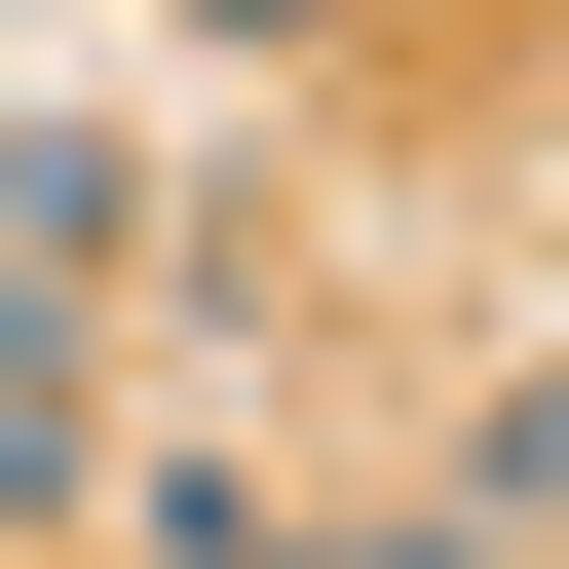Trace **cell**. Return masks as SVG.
<instances>
[{
  "instance_id": "3957f363",
  "label": "cell",
  "mask_w": 569,
  "mask_h": 569,
  "mask_svg": "<svg viewBox=\"0 0 569 569\" xmlns=\"http://www.w3.org/2000/svg\"><path fill=\"white\" fill-rule=\"evenodd\" d=\"M190 39H305V0H190Z\"/></svg>"
},
{
  "instance_id": "7a4b0ae2",
  "label": "cell",
  "mask_w": 569,
  "mask_h": 569,
  "mask_svg": "<svg viewBox=\"0 0 569 569\" xmlns=\"http://www.w3.org/2000/svg\"><path fill=\"white\" fill-rule=\"evenodd\" d=\"M0 493H77V305L0 266Z\"/></svg>"
},
{
  "instance_id": "6da1fadb",
  "label": "cell",
  "mask_w": 569,
  "mask_h": 569,
  "mask_svg": "<svg viewBox=\"0 0 569 569\" xmlns=\"http://www.w3.org/2000/svg\"><path fill=\"white\" fill-rule=\"evenodd\" d=\"M152 569H493V531H266V493H152Z\"/></svg>"
}]
</instances>
